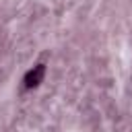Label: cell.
Returning a JSON list of instances; mask_svg holds the SVG:
<instances>
[{"label":"cell","mask_w":132,"mask_h":132,"mask_svg":"<svg viewBox=\"0 0 132 132\" xmlns=\"http://www.w3.org/2000/svg\"><path fill=\"white\" fill-rule=\"evenodd\" d=\"M41 74H43V66H37L35 72H29V74H27V87H35V85L39 82Z\"/></svg>","instance_id":"obj_1"}]
</instances>
